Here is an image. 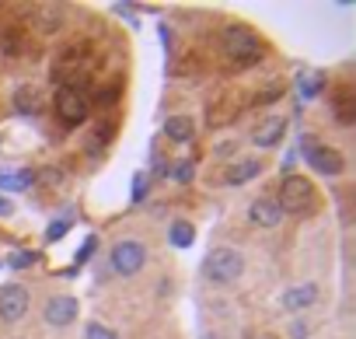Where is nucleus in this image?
I'll list each match as a JSON object with an SVG mask.
<instances>
[{
  "label": "nucleus",
  "mask_w": 356,
  "mask_h": 339,
  "mask_svg": "<svg viewBox=\"0 0 356 339\" xmlns=\"http://www.w3.org/2000/svg\"><path fill=\"white\" fill-rule=\"evenodd\" d=\"M241 269H245V259L234 249H213L203 262V273L210 283H234L241 276Z\"/></svg>",
  "instance_id": "1"
},
{
  "label": "nucleus",
  "mask_w": 356,
  "mask_h": 339,
  "mask_svg": "<svg viewBox=\"0 0 356 339\" xmlns=\"http://www.w3.org/2000/svg\"><path fill=\"white\" fill-rule=\"evenodd\" d=\"M276 207L286 210V214H307V210L314 207V186H311L307 179H300V175L283 179V186H280V203H276Z\"/></svg>",
  "instance_id": "2"
},
{
  "label": "nucleus",
  "mask_w": 356,
  "mask_h": 339,
  "mask_svg": "<svg viewBox=\"0 0 356 339\" xmlns=\"http://www.w3.org/2000/svg\"><path fill=\"white\" fill-rule=\"evenodd\" d=\"M224 42H227V53H231L238 63H255V60L262 56V46L255 42V36L245 32V29H238V25H231V29L224 32Z\"/></svg>",
  "instance_id": "3"
},
{
  "label": "nucleus",
  "mask_w": 356,
  "mask_h": 339,
  "mask_svg": "<svg viewBox=\"0 0 356 339\" xmlns=\"http://www.w3.org/2000/svg\"><path fill=\"white\" fill-rule=\"evenodd\" d=\"M143 262H147V249L140 245V242H119L115 249H112V266H115V273H122V276H133V273H140L143 269Z\"/></svg>",
  "instance_id": "4"
},
{
  "label": "nucleus",
  "mask_w": 356,
  "mask_h": 339,
  "mask_svg": "<svg viewBox=\"0 0 356 339\" xmlns=\"http://www.w3.org/2000/svg\"><path fill=\"white\" fill-rule=\"evenodd\" d=\"M56 116H60L67 126L84 123V119H88V98H84L81 91H74V88H63V91L56 95Z\"/></svg>",
  "instance_id": "5"
},
{
  "label": "nucleus",
  "mask_w": 356,
  "mask_h": 339,
  "mask_svg": "<svg viewBox=\"0 0 356 339\" xmlns=\"http://www.w3.org/2000/svg\"><path fill=\"white\" fill-rule=\"evenodd\" d=\"M29 311V290L18 287V283H8L0 290V318L4 322H22Z\"/></svg>",
  "instance_id": "6"
},
{
  "label": "nucleus",
  "mask_w": 356,
  "mask_h": 339,
  "mask_svg": "<svg viewBox=\"0 0 356 339\" xmlns=\"http://www.w3.org/2000/svg\"><path fill=\"white\" fill-rule=\"evenodd\" d=\"M74 318H77V297H67V294L49 297V304H46V322L49 325H70Z\"/></svg>",
  "instance_id": "7"
},
{
  "label": "nucleus",
  "mask_w": 356,
  "mask_h": 339,
  "mask_svg": "<svg viewBox=\"0 0 356 339\" xmlns=\"http://www.w3.org/2000/svg\"><path fill=\"white\" fill-rule=\"evenodd\" d=\"M307 161L318 168L321 175H339V172H342V164H346L342 154L332 150V147H311V150H307Z\"/></svg>",
  "instance_id": "8"
},
{
  "label": "nucleus",
  "mask_w": 356,
  "mask_h": 339,
  "mask_svg": "<svg viewBox=\"0 0 356 339\" xmlns=\"http://www.w3.org/2000/svg\"><path fill=\"white\" fill-rule=\"evenodd\" d=\"M248 217H252V224H259V228H276V224L283 221V210H280L273 200H255Z\"/></svg>",
  "instance_id": "9"
},
{
  "label": "nucleus",
  "mask_w": 356,
  "mask_h": 339,
  "mask_svg": "<svg viewBox=\"0 0 356 339\" xmlns=\"http://www.w3.org/2000/svg\"><path fill=\"white\" fill-rule=\"evenodd\" d=\"M314 297H318V287H314V283H300V287H290V290L283 294V304H286L290 311H300V308H311Z\"/></svg>",
  "instance_id": "10"
},
{
  "label": "nucleus",
  "mask_w": 356,
  "mask_h": 339,
  "mask_svg": "<svg viewBox=\"0 0 356 339\" xmlns=\"http://www.w3.org/2000/svg\"><path fill=\"white\" fill-rule=\"evenodd\" d=\"M259 172H262V164H259L255 157H248V161H238V164L227 168V182H231V186H241V182L255 179Z\"/></svg>",
  "instance_id": "11"
},
{
  "label": "nucleus",
  "mask_w": 356,
  "mask_h": 339,
  "mask_svg": "<svg viewBox=\"0 0 356 339\" xmlns=\"http://www.w3.org/2000/svg\"><path fill=\"white\" fill-rule=\"evenodd\" d=\"M283 119H269V123H262L255 133H252V140L259 143V147H273V143H280V136H283Z\"/></svg>",
  "instance_id": "12"
},
{
  "label": "nucleus",
  "mask_w": 356,
  "mask_h": 339,
  "mask_svg": "<svg viewBox=\"0 0 356 339\" xmlns=\"http://www.w3.org/2000/svg\"><path fill=\"white\" fill-rule=\"evenodd\" d=\"M164 133H168L175 143H186V140H193V119H186V116H171V119L164 123Z\"/></svg>",
  "instance_id": "13"
},
{
  "label": "nucleus",
  "mask_w": 356,
  "mask_h": 339,
  "mask_svg": "<svg viewBox=\"0 0 356 339\" xmlns=\"http://www.w3.org/2000/svg\"><path fill=\"white\" fill-rule=\"evenodd\" d=\"M321 88H325V74H318V70H307V74H300V77H297V91H300V98H304V102H311Z\"/></svg>",
  "instance_id": "14"
},
{
  "label": "nucleus",
  "mask_w": 356,
  "mask_h": 339,
  "mask_svg": "<svg viewBox=\"0 0 356 339\" xmlns=\"http://www.w3.org/2000/svg\"><path fill=\"white\" fill-rule=\"evenodd\" d=\"M32 172H11V168H4L0 172V189H11V193H22V189H29L32 186Z\"/></svg>",
  "instance_id": "15"
},
{
  "label": "nucleus",
  "mask_w": 356,
  "mask_h": 339,
  "mask_svg": "<svg viewBox=\"0 0 356 339\" xmlns=\"http://www.w3.org/2000/svg\"><path fill=\"white\" fill-rule=\"evenodd\" d=\"M193 238H196V231H193V224H189V221H175V224H171V231H168V242H171L175 249H189V245H193Z\"/></svg>",
  "instance_id": "16"
},
{
  "label": "nucleus",
  "mask_w": 356,
  "mask_h": 339,
  "mask_svg": "<svg viewBox=\"0 0 356 339\" xmlns=\"http://www.w3.org/2000/svg\"><path fill=\"white\" fill-rule=\"evenodd\" d=\"M35 262H39L35 252H11V255H8V266H11V269H25V266H35Z\"/></svg>",
  "instance_id": "17"
},
{
  "label": "nucleus",
  "mask_w": 356,
  "mask_h": 339,
  "mask_svg": "<svg viewBox=\"0 0 356 339\" xmlns=\"http://www.w3.org/2000/svg\"><path fill=\"white\" fill-rule=\"evenodd\" d=\"M88 339H119V336H115L112 329H105V325L95 322V325H88Z\"/></svg>",
  "instance_id": "18"
},
{
  "label": "nucleus",
  "mask_w": 356,
  "mask_h": 339,
  "mask_svg": "<svg viewBox=\"0 0 356 339\" xmlns=\"http://www.w3.org/2000/svg\"><path fill=\"white\" fill-rule=\"evenodd\" d=\"M175 179H178V182H189V179H193V164H189V161H182V164L175 168Z\"/></svg>",
  "instance_id": "19"
},
{
  "label": "nucleus",
  "mask_w": 356,
  "mask_h": 339,
  "mask_svg": "<svg viewBox=\"0 0 356 339\" xmlns=\"http://www.w3.org/2000/svg\"><path fill=\"white\" fill-rule=\"evenodd\" d=\"M63 235H67V221H56V224H49V231H46L49 242H56V238H63Z\"/></svg>",
  "instance_id": "20"
},
{
  "label": "nucleus",
  "mask_w": 356,
  "mask_h": 339,
  "mask_svg": "<svg viewBox=\"0 0 356 339\" xmlns=\"http://www.w3.org/2000/svg\"><path fill=\"white\" fill-rule=\"evenodd\" d=\"M143 193H147V175H136L133 179V200H143Z\"/></svg>",
  "instance_id": "21"
},
{
  "label": "nucleus",
  "mask_w": 356,
  "mask_h": 339,
  "mask_svg": "<svg viewBox=\"0 0 356 339\" xmlns=\"http://www.w3.org/2000/svg\"><path fill=\"white\" fill-rule=\"evenodd\" d=\"M290 336H293V339H304V336H307V322H297V325L290 329Z\"/></svg>",
  "instance_id": "22"
},
{
  "label": "nucleus",
  "mask_w": 356,
  "mask_h": 339,
  "mask_svg": "<svg viewBox=\"0 0 356 339\" xmlns=\"http://www.w3.org/2000/svg\"><path fill=\"white\" fill-rule=\"evenodd\" d=\"M91 252H95V238H88V245L81 249V255H77V262H84V259L91 255Z\"/></svg>",
  "instance_id": "23"
},
{
  "label": "nucleus",
  "mask_w": 356,
  "mask_h": 339,
  "mask_svg": "<svg viewBox=\"0 0 356 339\" xmlns=\"http://www.w3.org/2000/svg\"><path fill=\"white\" fill-rule=\"evenodd\" d=\"M15 207H11V200H4V196H0V217H8Z\"/></svg>",
  "instance_id": "24"
}]
</instances>
